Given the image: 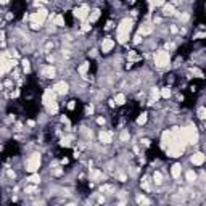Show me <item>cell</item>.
<instances>
[{
	"mask_svg": "<svg viewBox=\"0 0 206 206\" xmlns=\"http://www.w3.org/2000/svg\"><path fill=\"white\" fill-rule=\"evenodd\" d=\"M68 108H69V110H73V108H74V102H69V105H68Z\"/></svg>",
	"mask_w": 206,
	"mask_h": 206,
	"instance_id": "obj_44",
	"label": "cell"
},
{
	"mask_svg": "<svg viewBox=\"0 0 206 206\" xmlns=\"http://www.w3.org/2000/svg\"><path fill=\"white\" fill-rule=\"evenodd\" d=\"M150 177H148V176H145L143 177V179H142V182H140V185H142V188H143V190H150L151 188V185H150Z\"/></svg>",
	"mask_w": 206,
	"mask_h": 206,
	"instance_id": "obj_20",
	"label": "cell"
},
{
	"mask_svg": "<svg viewBox=\"0 0 206 206\" xmlns=\"http://www.w3.org/2000/svg\"><path fill=\"white\" fill-rule=\"evenodd\" d=\"M153 24H150V23H145V24H142L140 27H139V35H150L151 32H153Z\"/></svg>",
	"mask_w": 206,
	"mask_h": 206,
	"instance_id": "obj_12",
	"label": "cell"
},
{
	"mask_svg": "<svg viewBox=\"0 0 206 206\" xmlns=\"http://www.w3.org/2000/svg\"><path fill=\"white\" fill-rule=\"evenodd\" d=\"M171 32H179V29H177V27H176V24H171Z\"/></svg>",
	"mask_w": 206,
	"mask_h": 206,
	"instance_id": "obj_42",
	"label": "cell"
},
{
	"mask_svg": "<svg viewBox=\"0 0 206 206\" xmlns=\"http://www.w3.org/2000/svg\"><path fill=\"white\" fill-rule=\"evenodd\" d=\"M71 142H73V137H65V139H61V145L63 147H69Z\"/></svg>",
	"mask_w": 206,
	"mask_h": 206,
	"instance_id": "obj_32",
	"label": "cell"
},
{
	"mask_svg": "<svg viewBox=\"0 0 206 206\" xmlns=\"http://www.w3.org/2000/svg\"><path fill=\"white\" fill-rule=\"evenodd\" d=\"M147 116H148V115H147V113H142V115H140V116L137 118V124H139V126H142V124H145V123H147V119H148Z\"/></svg>",
	"mask_w": 206,
	"mask_h": 206,
	"instance_id": "obj_28",
	"label": "cell"
},
{
	"mask_svg": "<svg viewBox=\"0 0 206 206\" xmlns=\"http://www.w3.org/2000/svg\"><path fill=\"white\" fill-rule=\"evenodd\" d=\"M81 31H82V32H87V31H90V24H89V23H86V24H82V27H81Z\"/></svg>",
	"mask_w": 206,
	"mask_h": 206,
	"instance_id": "obj_37",
	"label": "cell"
},
{
	"mask_svg": "<svg viewBox=\"0 0 206 206\" xmlns=\"http://www.w3.org/2000/svg\"><path fill=\"white\" fill-rule=\"evenodd\" d=\"M55 100V92L52 90V89H47L45 92H44V97H42V102H44V105H48L50 102H53Z\"/></svg>",
	"mask_w": 206,
	"mask_h": 206,
	"instance_id": "obj_13",
	"label": "cell"
},
{
	"mask_svg": "<svg viewBox=\"0 0 206 206\" xmlns=\"http://www.w3.org/2000/svg\"><path fill=\"white\" fill-rule=\"evenodd\" d=\"M100 192H115V187L106 184V185H102V187H100Z\"/></svg>",
	"mask_w": 206,
	"mask_h": 206,
	"instance_id": "obj_33",
	"label": "cell"
},
{
	"mask_svg": "<svg viewBox=\"0 0 206 206\" xmlns=\"http://www.w3.org/2000/svg\"><path fill=\"white\" fill-rule=\"evenodd\" d=\"M89 13H90L89 6L87 5H81V6H77V8L74 10V16L77 19H87L89 18Z\"/></svg>",
	"mask_w": 206,
	"mask_h": 206,
	"instance_id": "obj_7",
	"label": "cell"
},
{
	"mask_svg": "<svg viewBox=\"0 0 206 206\" xmlns=\"http://www.w3.org/2000/svg\"><path fill=\"white\" fill-rule=\"evenodd\" d=\"M40 74H42V77H45V79H52V77H55V74H56V69L52 65H47V66L42 68Z\"/></svg>",
	"mask_w": 206,
	"mask_h": 206,
	"instance_id": "obj_10",
	"label": "cell"
},
{
	"mask_svg": "<svg viewBox=\"0 0 206 206\" xmlns=\"http://www.w3.org/2000/svg\"><path fill=\"white\" fill-rule=\"evenodd\" d=\"M52 24H53V26H58V27H63V26H65V18H63V15L55 16V19H53Z\"/></svg>",
	"mask_w": 206,
	"mask_h": 206,
	"instance_id": "obj_21",
	"label": "cell"
},
{
	"mask_svg": "<svg viewBox=\"0 0 206 206\" xmlns=\"http://www.w3.org/2000/svg\"><path fill=\"white\" fill-rule=\"evenodd\" d=\"M90 56H97V50H95V48H94V50L90 52Z\"/></svg>",
	"mask_w": 206,
	"mask_h": 206,
	"instance_id": "obj_45",
	"label": "cell"
},
{
	"mask_svg": "<svg viewBox=\"0 0 206 206\" xmlns=\"http://www.w3.org/2000/svg\"><path fill=\"white\" fill-rule=\"evenodd\" d=\"M188 13H182V15H179V19L182 21V23H187V21H188Z\"/></svg>",
	"mask_w": 206,
	"mask_h": 206,
	"instance_id": "obj_35",
	"label": "cell"
},
{
	"mask_svg": "<svg viewBox=\"0 0 206 206\" xmlns=\"http://www.w3.org/2000/svg\"><path fill=\"white\" fill-rule=\"evenodd\" d=\"M129 139H131V134H129V131H123V132H121L119 134V140L121 142H129Z\"/></svg>",
	"mask_w": 206,
	"mask_h": 206,
	"instance_id": "obj_24",
	"label": "cell"
},
{
	"mask_svg": "<svg viewBox=\"0 0 206 206\" xmlns=\"http://www.w3.org/2000/svg\"><path fill=\"white\" fill-rule=\"evenodd\" d=\"M100 18V10H94V11H90L89 13V18H87V23H95V21Z\"/></svg>",
	"mask_w": 206,
	"mask_h": 206,
	"instance_id": "obj_18",
	"label": "cell"
},
{
	"mask_svg": "<svg viewBox=\"0 0 206 206\" xmlns=\"http://www.w3.org/2000/svg\"><path fill=\"white\" fill-rule=\"evenodd\" d=\"M113 137H115V134H113L111 131H106V129H102L100 134H98V139H100L102 143H111Z\"/></svg>",
	"mask_w": 206,
	"mask_h": 206,
	"instance_id": "obj_8",
	"label": "cell"
},
{
	"mask_svg": "<svg viewBox=\"0 0 206 206\" xmlns=\"http://www.w3.org/2000/svg\"><path fill=\"white\" fill-rule=\"evenodd\" d=\"M127 204V200L124 198V200H121V201H118V206H126Z\"/></svg>",
	"mask_w": 206,
	"mask_h": 206,
	"instance_id": "obj_41",
	"label": "cell"
},
{
	"mask_svg": "<svg viewBox=\"0 0 206 206\" xmlns=\"http://www.w3.org/2000/svg\"><path fill=\"white\" fill-rule=\"evenodd\" d=\"M97 123H98V124H105V119H103V118H98Z\"/></svg>",
	"mask_w": 206,
	"mask_h": 206,
	"instance_id": "obj_43",
	"label": "cell"
},
{
	"mask_svg": "<svg viewBox=\"0 0 206 206\" xmlns=\"http://www.w3.org/2000/svg\"><path fill=\"white\" fill-rule=\"evenodd\" d=\"M151 182L155 184V185H161V184L164 182V176H163L160 171H155L153 176H151Z\"/></svg>",
	"mask_w": 206,
	"mask_h": 206,
	"instance_id": "obj_15",
	"label": "cell"
},
{
	"mask_svg": "<svg viewBox=\"0 0 206 206\" xmlns=\"http://www.w3.org/2000/svg\"><path fill=\"white\" fill-rule=\"evenodd\" d=\"M140 42H142V35H135V37H134V44H140Z\"/></svg>",
	"mask_w": 206,
	"mask_h": 206,
	"instance_id": "obj_38",
	"label": "cell"
},
{
	"mask_svg": "<svg viewBox=\"0 0 206 206\" xmlns=\"http://www.w3.org/2000/svg\"><path fill=\"white\" fill-rule=\"evenodd\" d=\"M135 200H137V203H139L140 206H150V204H151V201L148 200V198H147L143 193H142V195L139 193V195L135 196Z\"/></svg>",
	"mask_w": 206,
	"mask_h": 206,
	"instance_id": "obj_17",
	"label": "cell"
},
{
	"mask_svg": "<svg viewBox=\"0 0 206 206\" xmlns=\"http://www.w3.org/2000/svg\"><path fill=\"white\" fill-rule=\"evenodd\" d=\"M32 204H34V206H44V204H45V201H44V200H39V201H34Z\"/></svg>",
	"mask_w": 206,
	"mask_h": 206,
	"instance_id": "obj_40",
	"label": "cell"
},
{
	"mask_svg": "<svg viewBox=\"0 0 206 206\" xmlns=\"http://www.w3.org/2000/svg\"><path fill=\"white\" fill-rule=\"evenodd\" d=\"M52 90L55 92V95H66V94H68V90H69V86H68V82L60 81V82H56V84H55Z\"/></svg>",
	"mask_w": 206,
	"mask_h": 206,
	"instance_id": "obj_5",
	"label": "cell"
},
{
	"mask_svg": "<svg viewBox=\"0 0 206 206\" xmlns=\"http://www.w3.org/2000/svg\"><path fill=\"white\" fill-rule=\"evenodd\" d=\"M32 192H37L35 187H26V193H32Z\"/></svg>",
	"mask_w": 206,
	"mask_h": 206,
	"instance_id": "obj_39",
	"label": "cell"
},
{
	"mask_svg": "<svg viewBox=\"0 0 206 206\" xmlns=\"http://www.w3.org/2000/svg\"><path fill=\"white\" fill-rule=\"evenodd\" d=\"M40 161H42L40 153H32L29 158L26 160V171H27V172H31V174L37 172V171H39V168H40Z\"/></svg>",
	"mask_w": 206,
	"mask_h": 206,
	"instance_id": "obj_4",
	"label": "cell"
},
{
	"mask_svg": "<svg viewBox=\"0 0 206 206\" xmlns=\"http://www.w3.org/2000/svg\"><path fill=\"white\" fill-rule=\"evenodd\" d=\"M160 97L169 98V97H171V89H169V87H163V89L160 90Z\"/></svg>",
	"mask_w": 206,
	"mask_h": 206,
	"instance_id": "obj_25",
	"label": "cell"
},
{
	"mask_svg": "<svg viewBox=\"0 0 206 206\" xmlns=\"http://www.w3.org/2000/svg\"><path fill=\"white\" fill-rule=\"evenodd\" d=\"M89 177H90V180H94V182H100V180H103V179H105V174L100 171V169L92 168V169H90Z\"/></svg>",
	"mask_w": 206,
	"mask_h": 206,
	"instance_id": "obj_11",
	"label": "cell"
},
{
	"mask_svg": "<svg viewBox=\"0 0 206 206\" xmlns=\"http://www.w3.org/2000/svg\"><path fill=\"white\" fill-rule=\"evenodd\" d=\"M21 65H23V71H24V73H29V71H31V65H29V61H27V60H23V61H21Z\"/></svg>",
	"mask_w": 206,
	"mask_h": 206,
	"instance_id": "obj_29",
	"label": "cell"
},
{
	"mask_svg": "<svg viewBox=\"0 0 206 206\" xmlns=\"http://www.w3.org/2000/svg\"><path fill=\"white\" fill-rule=\"evenodd\" d=\"M196 180H198L196 174L192 171V169H190V171H187V182H188V184H195Z\"/></svg>",
	"mask_w": 206,
	"mask_h": 206,
	"instance_id": "obj_22",
	"label": "cell"
},
{
	"mask_svg": "<svg viewBox=\"0 0 206 206\" xmlns=\"http://www.w3.org/2000/svg\"><path fill=\"white\" fill-rule=\"evenodd\" d=\"M180 174H182V164H180V163H176V164H172V168H171V176L174 177V179H179Z\"/></svg>",
	"mask_w": 206,
	"mask_h": 206,
	"instance_id": "obj_14",
	"label": "cell"
},
{
	"mask_svg": "<svg viewBox=\"0 0 206 206\" xmlns=\"http://www.w3.org/2000/svg\"><path fill=\"white\" fill-rule=\"evenodd\" d=\"M198 118H200V119H204V118H206V110H204V106H200V108H198Z\"/></svg>",
	"mask_w": 206,
	"mask_h": 206,
	"instance_id": "obj_31",
	"label": "cell"
},
{
	"mask_svg": "<svg viewBox=\"0 0 206 206\" xmlns=\"http://www.w3.org/2000/svg\"><path fill=\"white\" fill-rule=\"evenodd\" d=\"M27 182H31V184H39L40 182V176L37 174V172H34L29 179H27Z\"/></svg>",
	"mask_w": 206,
	"mask_h": 206,
	"instance_id": "obj_27",
	"label": "cell"
},
{
	"mask_svg": "<svg viewBox=\"0 0 206 206\" xmlns=\"http://www.w3.org/2000/svg\"><path fill=\"white\" fill-rule=\"evenodd\" d=\"M115 45H116V42L113 40L111 37H105V39L102 40L100 50H102V53H110L113 48H115Z\"/></svg>",
	"mask_w": 206,
	"mask_h": 206,
	"instance_id": "obj_6",
	"label": "cell"
},
{
	"mask_svg": "<svg viewBox=\"0 0 206 206\" xmlns=\"http://www.w3.org/2000/svg\"><path fill=\"white\" fill-rule=\"evenodd\" d=\"M151 98H153L155 102L158 100V98H160V89H156V87L151 89Z\"/></svg>",
	"mask_w": 206,
	"mask_h": 206,
	"instance_id": "obj_30",
	"label": "cell"
},
{
	"mask_svg": "<svg viewBox=\"0 0 206 206\" xmlns=\"http://www.w3.org/2000/svg\"><path fill=\"white\" fill-rule=\"evenodd\" d=\"M47 16H48V11L45 8H39L35 13H32V15H31V26H32V29H39V27L45 23Z\"/></svg>",
	"mask_w": 206,
	"mask_h": 206,
	"instance_id": "obj_2",
	"label": "cell"
},
{
	"mask_svg": "<svg viewBox=\"0 0 206 206\" xmlns=\"http://www.w3.org/2000/svg\"><path fill=\"white\" fill-rule=\"evenodd\" d=\"M174 13H176V8H174L172 3H164L163 5V15L164 16H172Z\"/></svg>",
	"mask_w": 206,
	"mask_h": 206,
	"instance_id": "obj_16",
	"label": "cell"
},
{
	"mask_svg": "<svg viewBox=\"0 0 206 206\" xmlns=\"http://www.w3.org/2000/svg\"><path fill=\"white\" fill-rule=\"evenodd\" d=\"M132 24H134V21L131 18H124L119 23L118 29H116V37H118L119 44H126V42L129 40V35H131V31H132Z\"/></svg>",
	"mask_w": 206,
	"mask_h": 206,
	"instance_id": "obj_1",
	"label": "cell"
},
{
	"mask_svg": "<svg viewBox=\"0 0 206 206\" xmlns=\"http://www.w3.org/2000/svg\"><path fill=\"white\" fill-rule=\"evenodd\" d=\"M47 111L50 113V115H56V113H58V103H56L55 100L50 102V103L47 105Z\"/></svg>",
	"mask_w": 206,
	"mask_h": 206,
	"instance_id": "obj_19",
	"label": "cell"
},
{
	"mask_svg": "<svg viewBox=\"0 0 206 206\" xmlns=\"http://www.w3.org/2000/svg\"><path fill=\"white\" fill-rule=\"evenodd\" d=\"M116 177L119 179V182H126V180H127V176H126L124 172H118V174H116Z\"/></svg>",
	"mask_w": 206,
	"mask_h": 206,
	"instance_id": "obj_34",
	"label": "cell"
},
{
	"mask_svg": "<svg viewBox=\"0 0 206 206\" xmlns=\"http://www.w3.org/2000/svg\"><path fill=\"white\" fill-rule=\"evenodd\" d=\"M204 160H206L204 153H203V151H196V153H193V155H192L190 163H192L193 166H201L203 163H204Z\"/></svg>",
	"mask_w": 206,
	"mask_h": 206,
	"instance_id": "obj_9",
	"label": "cell"
},
{
	"mask_svg": "<svg viewBox=\"0 0 206 206\" xmlns=\"http://www.w3.org/2000/svg\"><path fill=\"white\" fill-rule=\"evenodd\" d=\"M89 68H90V65L86 61V63H82V65L79 66V69H77V71H79V74H82V76H84V74H86L87 71H89Z\"/></svg>",
	"mask_w": 206,
	"mask_h": 206,
	"instance_id": "obj_26",
	"label": "cell"
},
{
	"mask_svg": "<svg viewBox=\"0 0 206 206\" xmlns=\"http://www.w3.org/2000/svg\"><path fill=\"white\" fill-rule=\"evenodd\" d=\"M169 63H171V55L166 50H158L155 53V66L158 69H163V68H168Z\"/></svg>",
	"mask_w": 206,
	"mask_h": 206,
	"instance_id": "obj_3",
	"label": "cell"
},
{
	"mask_svg": "<svg viewBox=\"0 0 206 206\" xmlns=\"http://www.w3.org/2000/svg\"><path fill=\"white\" fill-rule=\"evenodd\" d=\"M192 73H193L195 76H198V77H203V73H201L200 69H196V68H193V69H192Z\"/></svg>",
	"mask_w": 206,
	"mask_h": 206,
	"instance_id": "obj_36",
	"label": "cell"
},
{
	"mask_svg": "<svg viewBox=\"0 0 206 206\" xmlns=\"http://www.w3.org/2000/svg\"><path fill=\"white\" fill-rule=\"evenodd\" d=\"M66 206H74V204H73V203H69V204H66Z\"/></svg>",
	"mask_w": 206,
	"mask_h": 206,
	"instance_id": "obj_46",
	"label": "cell"
},
{
	"mask_svg": "<svg viewBox=\"0 0 206 206\" xmlns=\"http://www.w3.org/2000/svg\"><path fill=\"white\" fill-rule=\"evenodd\" d=\"M113 102H115L116 105H124V103H126V95H124V94H116V95H115V100H113Z\"/></svg>",
	"mask_w": 206,
	"mask_h": 206,
	"instance_id": "obj_23",
	"label": "cell"
}]
</instances>
